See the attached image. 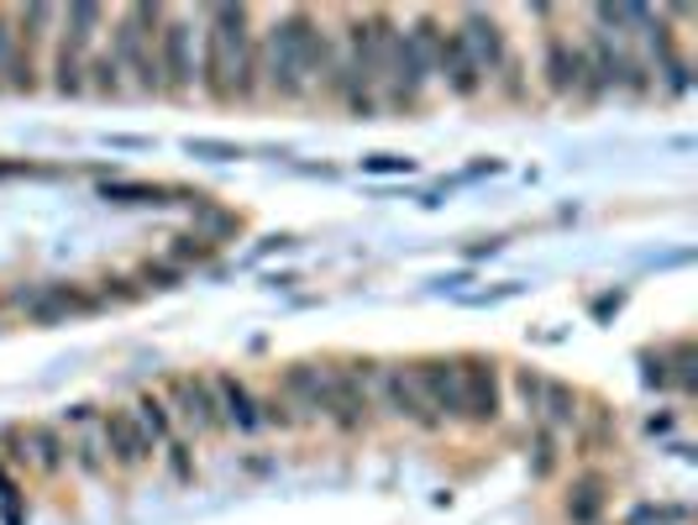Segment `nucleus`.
I'll list each match as a JSON object with an SVG mask.
<instances>
[{
	"label": "nucleus",
	"mask_w": 698,
	"mask_h": 525,
	"mask_svg": "<svg viewBox=\"0 0 698 525\" xmlns=\"http://www.w3.org/2000/svg\"><path fill=\"white\" fill-rule=\"evenodd\" d=\"M194 74H200L205 96L216 100V105L258 96V37H252L247 5H216V11H205V58H200Z\"/></svg>",
	"instance_id": "nucleus-1"
},
{
	"label": "nucleus",
	"mask_w": 698,
	"mask_h": 525,
	"mask_svg": "<svg viewBox=\"0 0 698 525\" xmlns=\"http://www.w3.org/2000/svg\"><path fill=\"white\" fill-rule=\"evenodd\" d=\"M311 48H315V16L311 11H290L268 26L258 74L273 96H305L311 90Z\"/></svg>",
	"instance_id": "nucleus-2"
},
{
	"label": "nucleus",
	"mask_w": 698,
	"mask_h": 525,
	"mask_svg": "<svg viewBox=\"0 0 698 525\" xmlns=\"http://www.w3.org/2000/svg\"><path fill=\"white\" fill-rule=\"evenodd\" d=\"M158 26H164V5H132L111 32V58L121 74H132V85L158 96Z\"/></svg>",
	"instance_id": "nucleus-3"
},
{
	"label": "nucleus",
	"mask_w": 698,
	"mask_h": 525,
	"mask_svg": "<svg viewBox=\"0 0 698 525\" xmlns=\"http://www.w3.org/2000/svg\"><path fill=\"white\" fill-rule=\"evenodd\" d=\"M436 43H441V26L431 16H420L415 26L389 37V58H384V79L394 85V100H415L426 90V79L436 74Z\"/></svg>",
	"instance_id": "nucleus-4"
},
{
	"label": "nucleus",
	"mask_w": 698,
	"mask_h": 525,
	"mask_svg": "<svg viewBox=\"0 0 698 525\" xmlns=\"http://www.w3.org/2000/svg\"><path fill=\"white\" fill-rule=\"evenodd\" d=\"M194 26L184 16H164L158 26V96L184 100L194 90Z\"/></svg>",
	"instance_id": "nucleus-5"
},
{
	"label": "nucleus",
	"mask_w": 698,
	"mask_h": 525,
	"mask_svg": "<svg viewBox=\"0 0 698 525\" xmlns=\"http://www.w3.org/2000/svg\"><path fill=\"white\" fill-rule=\"evenodd\" d=\"M373 383H379V373H373L368 362L331 368V405H326V421L341 431H362L373 421Z\"/></svg>",
	"instance_id": "nucleus-6"
},
{
	"label": "nucleus",
	"mask_w": 698,
	"mask_h": 525,
	"mask_svg": "<svg viewBox=\"0 0 698 525\" xmlns=\"http://www.w3.org/2000/svg\"><path fill=\"white\" fill-rule=\"evenodd\" d=\"M415 383H420V400L436 421H462V368L458 358H420L415 368Z\"/></svg>",
	"instance_id": "nucleus-7"
},
{
	"label": "nucleus",
	"mask_w": 698,
	"mask_h": 525,
	"mask_svg": "<svg viewBox=\"0 0 698 525\" xmlns=\"http://www.w3.org/2000/svg\"><path fill=\"white\" fill-rule=\"evenodd\" d=\"M169 415H179L194 436H211L221 431V410H216V389L211 379H194V373H173L169 379V394H164Z\"/></svg>",
	"instance_id": "nucleus-8"
},
{
	"label": "nucleus",
	"mask_w": 698,
	"mask_h": 525,
	"mask_svg": "<svg viewBox=\"0 0 698 525\" xmlns=\"http://www.w3.org/2000/svg\"><path fill=\"white\" fill-rule=\"evenodd\" d=\"M279 394L294 410V421H320L326 405H331V368H320V362H290L284 379H279Z\"/></svg>",
	"instance_id": "nucleus-9"
},
{
	"label": "nucleus",
	"mask_w": 698,
	"mask_h": 525,
	"mask_svg": "<svg viewBox=\"0 0 698 525\" xmlns=\"http://www.w3.org/2000/svg\"><path fill=\"white\" fill-rule=\"evenodd\" d=\"M458 37H462V48H468V58H473V69H479V79H494V74L509 64V53H505V26L494 22L488 11H462V22H458Z\"/></svg>",
	"instance_id": "nucleus-10"
},
{
	"label": "nucleus",
	"mask_w": 698,
	"mask_h": 525,
	"mask_svg": "<svg viewBox=\"0 0 698 525\" xmlns=\"http://www.w3.org/2000/svg\"><path fill=\"white\" fill-rule=\"evenodd\" d=\"M373 405H384L394 421H409V426H426V431L441 426L431 410H426V400H420V383H415V373H409V368H379Z\"/></svg>",
	"instance_id": "nucleus-11"
},
{
	"label": "nucleus",
	"mask_w": 698,
	"mask_h": 525,
	"mask_svg": "<svg viewBox=\"0 0 698 525\" xmlns=\"http://www.w3.org/2000/svg\"><path fill=\"white\" fill-rule=\"evenodd\" d=\"M462 368V421L494 426L499 421V368L494 358H458Z\"/></svg>",
	"instance_id": "nucleus-12"
},
{
	"label": "nucleus",
	"mask_w": 698,
	"mask_h": 525,
	"mask_svg": "<svg viewBox=\"0 0 698 525\" xmlns=\"http://www.w3.org/2000/svg\"><path fill=\"white\" fill-rule=\"evenodd\" d=\"M100 431H105V453H111V462H116L121 473H137L147 457H153V442L143 436V426H137L132 410H105V415H100Z\"/></svg>",
	"instance_id": "nucleus-13"
},
{
	"label": "nucleus",
	"mask_w": 698,
	"mask_h": 525,
	"mask_svg": "<svg viewBox=\"0 0 698 525\" xmlns=\"http://www.w3.org/2000/svg\"><path fill=\"white\" fill-rule=\"evenodd\" d=\"M541 69H547V90L552 96H573L583 90V48H573L562 32H547V43H541Z\"/></svg>",
	"instance_id": "nucleus-14"
},
{
	"label": "nucleus",
	"mask_w": 698,
	"mask_h": 525,
	"mask_svg": "<svg viewBox=\"0 0 698 525\" xmlns=\"http://www.w3.org/2000/svg\"><path fill=\"white\" fill-rule=\"evenodd\" d=\"M211 389H216L221 426L241 431V436H252V431L263 426V421H258V400H252V389H247L237 373H216V379H211Z\"/></svg>",
	"instance_id": "nucleus-15"
},
{
	"label": "nucleus",
	"mask_w": 698,
	"mask_h": 525,
	"mask_svg": "<svg viewBox=\"0 0 698 525\" xmlns=\"http://www.w3.org/2000/svg\"><path fill=\"white\" fill-rule=\"evenodd\" d=\"M436 74H441L447 90L462 100H473L483 90V79H479V69H473V58H468L458 32H441V43H436Z\"/></svg>",
	"instance_id": "nucleus-16"
},
{
	"label": "nucleus",
	"mask_w": 698,
	"mask_h": 525,
	"mask_svg": "<svg viewBox=\"0 0 698 525\" xmlns=\"http://www.w3.org/2000/svg\"><path fill=\"white\" fill-rule=\"evenodd\" d=\"M16 305H22L26 321H37V326L90 311V300H85V294H74L69 284H43V289H32V294H16Z\"/></svg>",
	"instance_id": "nucleus-17"
},
{
	"label": "nucleus",
	"mask_w": 698,
	"mask_h": 525,
	"mask_svg": "<svg viewBox=\"0 0 698 525\" xmlns=\"http://www.w3.org/2000/svg\"><path fill=\"white\" fill-rule=\"evenodd\" d=\"M69 457L79 462V473H85V478H105V473H111V453H105V431H100V415L79 426Z\"/></svg>",
	"instance_id": "nucleus-18"
},
{
	"label": "nucleus",
	"mask_w": 698,
	"mask_h": 525,
	"mask_svg": "<svg viewBox=\"0 0 698 525\" xmlns=\"http://www.w3.org/2000/svg\"><path fill=\"white\" fill-rule=\"evenodd\" d=\"M26 457H32L37 473H48V478H58L69 468V447H64V436L53 426H26Z\"/></svg>",
	"instance_id": "nucleus-19"
},
{
	"label": "nucleus",
	"mask_w": 698,
	"mask_h": 525,
	"mask_svg": "<svg viewBox=\"0 0 698 525\" xmlns=\"http://www.w3.org/2000/svg\"><path fill=\"white\" fill-rule=\"evenodd\" d=\"M132 415H137V426H143V436L153 447H169L173 442V415H169V405H164V394H137Z\"/></svg>",
	"instance_id": "nucleus-20"
},
{
	"label": "nucleus",
	"mask_w": 698,
	"mask_h": 525,
	"mask_svg": "<svg viewBox=\"0 0 698 525\" xmlns=\"http://www.w3.org/2000/svg\"><path fill=\"white\" fill-rule=\"evenodd\" d=\"M100 5H69V32H64V48L74 58H85L90 64V43H95V26H100Z\"/></svg>",
	"instance_id": "nucleus-21"
},
{
	"label": "nucleus",
	"mask_w": 698,
	"mask_h": 525,
	"mask_svg": "<svg viewBox=\"0 0 698 525\" xmlns=\"http://www.w3.org/2000/svg\"><path fill=\"white\" fill-rule=\"evenodd\" d=\"M541 421L556 431H567L578 421V389H567V383L547 379V394H541Z\"/></svg>",
	"instance_id": "nucleus-22"
},
{
	"label": "nucleus",
	"mask_w": 698,
	"mask_h": 525,
	"mask_svg": "<svg viewBox=\"0 0 698 525\" xmlns=\"http://www.w3.org/2000/svg\"><path fill=\"white\" fill-rule=\"evenodd\" d=\"M100 194L111 205H169V190H153V185H100Z\"/></svg>",
	"instance_id": "nucleus-23"
},
{
	"label": "nucleus",
	"mask_w": 698,
	"mask_h": 525,
	"mask_svg": "<svg viewBox=\"0 0 698 525\" xmlns=\"http://www.w3.org/2000/svg\"><path fill=\"white\" fill-rule=\"evenodd\" d=\"M604 510V483L599 478H588V483H578V494L567 500V515H573V525H594Z\"/></svg>",
	"instance_id": "nucleus-24"
},
{
	"label": "nucleus",
	"mask_w": 698,
	"mask_h": 525,
	"mask_svg": "<svg viewBox=\"0 0 698 525\" xmlns=\"http://www.w3.org/2000/svg\"><path fill=\"white\" fill-rule=\"evenodd\" d=\"M599 26H615L609 37H620V26H651V5H599Z\"/></svg>",
	"instance_id": "nucleus-25"
},
{
	"label": "nucleus",
	"mask_w": 698,
	"mask_h": 525,
	"mask_svg": "<svg viewBox=\"0 0 698 525\" xmlns=\"http://www.w3.org/2000/svg\"><path fill=\"white\" fill-rule=\"evenodd\" d=\"M194 221H200V232H194V237H205V242H216V237H226V232H237V215L211 211V205H200V200H194Z\"/></svg>",
	"instance_id": "nucleus-26"
},
{
	"label": "nucleus",
	"mask_w": 698,
	"mask_h": 525,
	"mask_svg": "<svg viewBox=\"0 0 698 525\" xmlns=\"http://www.w3.org/2000/svg\"><path fill=\"white\" fill-rule=\"evenodd\" d=\"M90 85H95L100 96H121V69H116V58L111 53H100V58H90Z\"/></svg>",
	"instance_id": "nucleus-27"
},
{
	"label": "nucleus",
	"mask_w": 698,
	"mask_h": 525,
	"mask_svg": "<svg viewBox=\"0 0 698 525\" xmlns=\"http://www.w3.org/2000/svg\"><path fill=\"white\" fill-rule=\"evenodd\" d=\"M169 253H173V268H179V262H200V258H211V242H205V237H194V232H184V237H173V247H169Z\"/></svg>",
	"instance_id": "nucleus-28"
},
{
	"label": "nucleus",
	"mask_w": 698,
	"mask_h": 525,
	"mask_svg": "<svg viewBox=\"0 0 698 525\" xmlns=\"http://www.w3.org/2000/svg\"><path fill=\"white\" fill-rule=\"evenodd\" d=\"M541 394H547V379L536 368H520V400H526L530 415H541Z\"/></svg>",
	"instance_id": "nucleus-29"
},
{
	"label": "nucleus",
	"mask_w": 698,
	"mask_h": 525,
	"mask_svg": "<svg viewBox=\"0 0 698 525\" xmlns=\"http://www.w3.org/2000/svg\"><path fill=\"white\" fill-rule=\"evenodd\" d=\"M0 447H5V462L11 468H26L32 457H26V431H0Z\"/></svg>",
	"instance_id": "nucleus-30"
},
{
	"label": "nucleus",
	"mask_w": 698,
	"mask_h": 525,
	"mask_svg": "<svg viewBox=\"0 0 698 525\" xmlns=\"http://www.w3.org/2000/svg\"><path fill=\"white\" fill-rule=\"evenodd\" d=\"M362 168L368 174H409V158H399V153H373V158H362Z\"/></svg>",
	"instance_id": "nucleus-31"
},
{
	"label": "nucleus",
	"mask_w": 698,
	"mask_h": 525,
	"mask_svg": "<svg viewBox=\"0 0 698 525\" xmlns=\"http://www.w3.org/2000/svg\"><path fill=\"white\" fill-rule=\"evenodd\" d=\"M143 279H147L153 289H173V284H179V268H173V262H147Z\"/></svg>",
	"instance_id": "nucleus-32"
},
{
	"label": "nucleus",
	"mask_w": 698,
	"mask_h": 525,
	"mask_svg": "<svg viewBox=\"0 0 698 525\" xmlns=\"http://www.w3.org/2000/svg\"><path fill=\"white\" fill-rule=\"evenodd\" d=\"M11 58H16V32H11V22L0 16V79L11 74Z\"/></svg>",
	"instance_id": "nucleus-33"
},
{
	"label": "nucleus",
	"mask_w": 698,
	"mask_h": 525,
	"mask_svg": "<svg viewBox=\"0 0 698 525\" xmlns=\"http://www.w3.org/2000/svg\"><path fill=\"white\" fill-rule=\"evenodd\" d=\"M194 158H216V164H226V158H241L232 143H190Z\"/></svg>",
	"instance_id": "nucleus-34"
},
{
	"label": "nucleus",
	"mask_w": 698,
	"mask_h": 525,
	"mask_svg": "<svg viewBox=\"0 0 698 525\" xmlns=\"http://www.w3.org/2000/svg\"><path fill=\"white\" fill-rule=\"evenodd\" d=\"M164 453H169V468H173V478H179V483H190V478H194V468H190V453H184L179 442H169Z\"/></svg>",
	"instance_id": "nucleus-35"
},
{
	"label": "nucleus",
	"mask_w": 698,
	"mask_h": 525,
	"mask_svg": "<svg viewBox=\"0 0 698 525\" xmlns=\"http://www.w3.org/2000/svg\"><path fill=\"white\" fill-rule=\"evenodd\" d=\"M0 510H5V521H11V525H22V521H16V483L5 478V468H0Z\"/></svg>",
	"instance_id": "nucleus-36"
},
{
	"label": "nucleus",
	"mask_w": 698,
	"mask_h": 525,
	"mask_svg": "<svg viewBox=\"0 0 698 525\" xmlns=\"http://www.w3.org/2000/svg\"><path fill=\"white\" fill-rule=\"evenodd\" d=\"M536 473H552V436H541V447H536Z\"/></svg>",
	"instance_id": "nucleus-37"
}]
</instances>
